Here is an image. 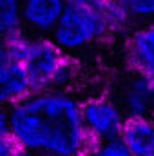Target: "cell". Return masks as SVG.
Here are the masks:
<instances>
[{
  "instance_id": "8",
  "label": "cell",
  "mask_w": 154,
  "mask_h": 156,
  "mask_svg": "<svg viewBox=\"0 0 154 156\" xmlns=\"http://www.w3.org/2000/svg\"><path fill=\"white\" fill-rule=\"evenodd\" d=\"M116 100L127 118L154 116V82L132 73L120 87Z\"/></svg>"
},
{
  "instance_id": "7",
  "label": "cell",
  "mask_w": 154,
  "mask_h": 156,
  "mask_svg": "<svg viewBox=\"0 0 154 156\" xmlns=\"http://www.w3.org/2000/svg\"><path fill=\"white\" fill-rule=\"evenodd\" d=\"M33 94V87L22 66L13 60L5 45L0 42V107L11 109Z\"/></svg>"
},
{
  "instance_id": "6",
  "label": "cell",
  "mask_w": 154,
  "mask_h": 156,
  "mask_svg": "<svg viewBox=\"0 0 154 156\" xmlns=\"http://www.w3.org/2000/svg\"><path fill=\"white\" fill-rule=\"evenodd\" d=\"M65 7V0H22V31L51 38Z\"/></svg>"
},
{
  "instance_id": "13",
  "label": "cell",
  "mask_w": 154,
  "mask_h": 156,
  "mask_svg": "<svg viewBox=\"0 0 154 156\" xmlns=\"http://www.w3.org/2000/svg\"><path fill=\"white\" fill-rule=\"evenodd\" d=\"M85 156H132V154L123 145V142L120 138H116V140H109V142L93 144Z\"/></svg>"
},
{
  "instance_id": "12",
  "label": "cell",
  "mask_w": 154,
  "mask_h": 156,
  "mask_svg": "<svg viewBox=\"0 0 154 156\" xmlns=\"http://www.w3.org/2000/svg\"><path fill=\"white\" fill-rule=\"evenodd\" d=\"M127 11L136 24L154 22V0H123Z\"/></svg>"
},
{
  "instance_id": "9",
  "label": "cell",
  "mask_w": 154,
  "mask_h": 156,
  "mask_svg": "<svg viewBox=\"0 0 154 156\" xmlns=\"http://www.w3.org/2000/svg\"><path fill=\"white\" fill-rule=\"evenodd\" d=\"M123 145L132 156L154 154V116L127 118L123 131L120 134Z\"/></svg>"
},
{
  "instance_id": "2",
  "label": "cell",
  "mask_w": 154,
  "mask_h": 156,
  "mask_svg": "<svg viewBox=\"0 0 154 156\" xmlns=\"http://www.w3.org/2000/svg\"><path fill=\"white\" fill-rule=\"evenodd\" d=\"M7 53L18 62L29 80L33 93L69 91L78 78V64L67 56L51 38L31 37L24 31L2 42Z\"/></svg>"
},
{
  "instance_id": "10",
  "label": "cell",
  "mask_w": 154,
  "mask_h": 156,
  "mask_svg": "<svg viewBox=\"0 0 154 156\" xmlns=\"http://www.w3.org/2000/svg\"><path fill=\"white\" fill-rule=\"evenodd\" d=\"M100 11L105 20V26L109 29V35H118V33H125V31L129 33L132 18H131L123 0H105L102 4Z\"/></svg>"
},
{
  "instance_id": "14",
  "label": "cell",
  "mask_w": 154,
  "mask_h": 156,
  "mask_svg": "<svg viewBox=\"0 0 154 156\" xmlns=\"http://www.w3.org/2000/svg\"><path fill=\"white\" fill-rule=\"evenodd\" d=\"M0 140H11L9 109H4V107H0Z\"/></svg>"
},
{
  "instance_id": "17",
  "label": "cell",
  "mask_w": 154,
  "mask_h": 156,
  "mask_svg": "<svg viewBox=\"0 0 154 156\" xmlns=\"http://www.w3.org/2000/svg\"><path fill=\"white\" fill-rule=\"evenodd\" d=\"M13 156H37V154H33V153H29V151H22V149H16V151L13 153Z\"/></svg>"
},
{
  "instance_id": "4",
  "label": "cell",
  "mask_w": 154,
  "mask_h": 156,
  "mask_svg": "<svg viewBox=\"0 0 154 156\" xmlns=\"http://www.w3.org/2000/svg\"><path fill=\"white\" fill-rule=\"evenodd\" d=\"M82 122L93 145L120 138L127 116L118 100L107 94H96L82 102Z\"/></svg>"
},
{
  "instance_id": "15",
  "label": "cell",
  "mask_w": 154,
  "mask_h": 156,
  "mask_svg": "<svg viewBox=\"0 0 154 156\" xmlns=\"http://www.w3.org/2000/svg\"><path fill=\"white\" fill-rule=\"evenodd\" d=\"M67 5H83V7H102L105 0H65Z\"/></svg>"
},
{
  "instance_id": "1",
  "label": "cell",
  "mask_w": 154,
  "mask_h": 156,
  "mask_svg": "<svg viewBox=\"0 0 154 156\" xmlns=\"http://www.w3.org/2000/svg\"><path fill=\"white\" fill-rule=\"evenodd\" d=\"M11 142L37 156H85L91 140L82 100L71 91L33 93L9 109Z\"/></svg>"
},
{
  "instance_id": "5",
  "label": "cell",
  "mask_w": 154,
  "mask_h": 156,
  "mask_svg": "<svg viewBox=\"0 0 154 156\" xmlns=\"http://www.w3.org/2000/svg\"><path fill=\"white\" fill-rule=\"evenodd\" d=\"M125 58L134 75L154 82V22L136 24L129 29Z\"/></svg>"
},
{
  "instance_id": "11",
  "label": "cell",
  "mask_w": 154,
  "mask_h": 156,
  "mask_svg": "<svg viewBox=\"0 0 154 156\" xmlns=\"http://www.w3.org/2000/svg\"><path fill=\"white\" fill-rule=\"evenodd\" d=\"M22 31V0H0V42Z\"/></svg>"
},
{
  "instance_id": "18",
  "label": "cell",
  "mask_w": 154,
  "mask_h": 156,
  "mask_svg": "<svg viewBox=\"0 0 154 156\" xmlns=\"http://www.w3.org/2000/svg\"><path fill=\"white\" fill-rule=\"evenodd\" d=\"M152 156H154V154H152Z\"/></svg>"
},
{
  "instance_id": "3",
  "label": "cell",
  "mask_w": 154,
  "mask_h": 156,
  "mask_svg": "<svg viewBox=\"0 0 154 156\" xmlns=\"http://www.w3.org/2000/svg\"><path fill=\"white\" fill-rule=\"evenodd\" d=\"M105 37H109V29L100 7L67 5L51 40L67 56L75 58L76 55L94 47Z\"/></svg>"
},
{
  "instance_id": "16",
  "label": "cell",
  "mask_w": 154,
  "mask_h": 156,
  "mask_svg": "<svg viewBox=\"0 0 154 156\" xmlns=\"http://www.w3.org/2000/svg\"><path fill=\"white\" fill-rule=\"evenodd\" d=\"M16 151V145L11 140H0V156H13Z\"/></svg>"
}]
</instances>
